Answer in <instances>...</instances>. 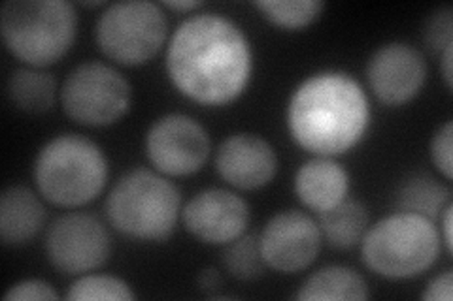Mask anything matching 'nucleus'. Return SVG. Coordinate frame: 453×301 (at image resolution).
<instances>
[{"instance_id":"nucleus-1","label":"nucleus","mask_w":453,"mask_h":301,"mask_svg":"<svg viewBox=\"0 0 453 301\" xmlns=\"http://www.w3.org/2000/svg\"><path fill=\"white\" fill-rule=\"evenodd\" d=\"M255 68L244 28L218 11H196L170 34L165 70L173 87L191 102L223 108L248 91Z\"/></svg>"},{"instance_id":"nucleus-2","label":"nucleus","mask_w":453,"mask_h":301,"mask_svg":"<svg viewBox=\"0 0 453 301\" xmlns=\"http://www.w3.org/2000/svg\"><path fill=\"white\" fill-rule=\"evenodd\" d=\"M372 124V106L361 81L344 70H319L293 89L286 106L291 139L311 156L356 149Z\"/></svg>"},{"instance_id":"nucleus-3","label":"nucleus","mask_w":453,"mask_h":301,"mask_svg":"<svg viewBox=\"0 0 453 301\" xmlns=\"http://www.w3.org/2000/svg\"><path fill=\"white\" fill-rule=\"evenodd\" d=\"M110 177L108 156L88 136L57 134L36 153L33 179L51 206L78 209L103 194Z\"/></svg>"},{"instance_id":"nucleus-4","label":"nucleus","mask_w":453,"mask_h":301,"mask_svg":"<svg viewBox=\"0 0 453 301\" xmlns=\"http://www.w3.org/2000/svg\"><path fill=\"white\" fill-rule=\"evenodd\" d=\"M181 192L170 177L150 168H134L108 192L104 211L113 230L142 243L173 237L181 219Z\"/></svg>"},{"instance_id":"nucleus-5","label":"nucleus","mask_w":453,"mask_h":301,"mask_svg":"<svg viewBox=\"0 0 453 301\" xmlns=\"http://www.w3.org/2000/svg\"><path fill=\"white\" fill-rule=\"evenodd\" d=\"M6 49L31 68H48L73 49L78 11L66 0H10L0 10Z\"/></svg>"},{"instance_id":"nucleus-6","label":"nucleus","mask_w":453,"mask_h":301,"mask_svg":"<svg viewBox=\"0 0 453 301\" xmlns=\"http://www.w3.org/2000/svg\"><path fill=\"white\" fill-rule=\"evenodd\" d=\"M442 251L436 222L404 211H393L368 226L361 241L365 266L389 281L423 275L436 264Z\"/></svg>"},{"instance_id":"nucleus-7","label":"nucleus","mask_w":453,"mask_h":301,"mask_svg":"<svg viewBox=\"0 0 453 301\" xmlns=\"http://www.w3.org/2000/svg\"><path fill=\"white\" fill-rule=\"evenodd\" d=\"M95 40L111 63L127 68L146 64L168 40L165 8L148 0L108 4L96 21Z\"/></svg>"},{"instance_id":"nucleus-8","label":"nucleus","mask_w":453,"mask_h":301,"mask_svg":"<svg viewBox=\"0 0 453 301\" xmlns=\"http://www.w3.org/2000/svg\"><path fill=\"white\" fill-rule=\"evenodd\" d=\"M59 98L70 121L104 128L119 123L129 113L133 87L116 66L88 61L70 70Z\"/></svg>"},{"instance_id":"nucleus-9","label":"nucleus","mask_w":453,"mask_h":301,"mask_svg":"<svg viewBox=\"0 0 453 301\" xmlns=\"http://www.w3.org/2000/svg\"><path fill=\"white\" fill-rule=\"evenodd\" d=\"M46 258L63 275H85L101 269L111 256V236L106 224L89 213H65L46 232Z\"/></svg>"},{"instance_id":"nucleus-10","label":"nucleus","mask_w":453,"mask_h":301,"mask_svg":"<svg viewBox=\"0 0 453 301\" xmlns=\"http://www.w3.org/2000/svg\"><path fill=\"white\" fill-rule=\"evenodd\" d=\"M144 151L159 174L189 177L208 162L211 139L206 128L188 113H166L148 128Z\"/></svg>"},{"instance_id":"nucleus-11","label":"nucleus","mask_w":453,"mask_h":301,"mask_svg":"<svg viewBox=\"0 0 453 301\" xmlns=\"http://www.w3.org/2000/svg\"><path fill=\"white\" fill-rule=\"evenodd\" d=\"M323 237L318 221L306 211L286 209L266 221L259 234V247L268 269L281 275H296L318 260Z\"/></svg>"},{"instance_id":"nucleus-12","label":"nucleus","mask_w":453,"mask_h":301,"mask_svg":"<svg viewBox=\"0 0 453 301\" xmlns=\"http://www.w3.org/2000/svg\"><path fill=\"white\" fill-rule=\"evenodd\" d=\"M368 89L388 108L412 102L427 81V61L406 41H389L378 48L366 63Z\"/></svg>"},{"instance_id":"nucleus-13","label":"nucleus","mask_w":453,"mask_h":301,"mask_svg":"<svg viewBox=\"0 0 453 301\" xmlns=\"http://www.w3.org/2000/svg\"><path fill=\"white\" fill-rule=\"evenodd\" d=\"M251 211L246 199L234 191L211 186L196 192L181 207V222L201 243L225 247L244 236L250 228Z\"/></svg>"},{"instance_id":"nucleus-14","label":"nucleus","mask_w":453,"mask_h":301,"mask_svg":"<svg viewBox=\"0 0 453 301\" xmlns=\"http://www.w3.org/2000/svg\"><path fill=\"white\" fill-rule=\"evenodd\" d=\"M219 177L236 191H261L271 184L280 169L274 146L259 134L236 132L226 136L216 151Z\"/></svg>"},{"instance_id":"nucleus-15","label":"nucleus","mask_w":453,"mask_h":301,"mask_svg":"<svg viewBox=\"0 0 453 301\" xmlns=\"http://www.w3.org/2000/svg\"><path fill=\"white\" fill-rule=\"evenodd\" d=\"M348 169L333 156H311L296 169L293 191L299 202L314 213L327 211L349 194Z\"/></svg>"},{"instance_id":"nucleus-16","label":"nucleus","mask_w":453,"mask_h":301,"mask_svg":"<svg viewBox=\"0 0 453 301\" xmlns=\"http://www.w3.org/2000/svg\"><path fill=\"white\" fill-rule=\"evenodd\" d=\"M42 199L28 186H6L0 196V239L6 247H23L44 230L48 209Z\"/></svg>"},{"instance_id":"nucleus-17","label":"nucleus","mask_w":453,"mask_h":301,"mask_svg":"<svg viewBox=\"0 0 453 301\" xmlns=\"http://www.w3.org/2000/svg\"><path fill=\"white\" fill-rule=\"evenodd\" d=\"M318 226L323 241L334 251H349L361 245L371 226V213L356 198H346L334 207L318 213Z\"/></svg>"},{"instance_id":"nucleus-18","label":"nucleus","mask_w":453,"mask_h":301,"mask_svg":"<svg viewBox=\"0 0 453 301\" xmlns=\"http://www.w3.org/2000/svg\"><path fill=\"white\" fill-rule=\"evenodd\" d=\"M295 297L301 301L368 299L371 297V289H368V284L359 271L348 266L333 264L308 275Z\"/></svg>"},{"instance_id":"nucleus-19","label":"nucleus","mask_w":453,"mask_h":301,"mask_svg":"<svg viewBox=\"0 0 453 301\" xmlns=\"http://www.w3.org/2000/svg\"><path fill=\"white\" fill-rule=\"evenodd\" d=\"M6 94L16 109L40 116L55 106L57 94L61 93L57 89V79L50 71L44 68L21 66L10 74Z\"/></svg>"},{"instance_id":"nucleus-20","label":"nucleus","mask_w":453,"mask_h":301,"mask_svg":"<svg viewBox=\"0 0 453 301\" xmlns=\"http://www.w3.org/2000/svg\"><path fill=\"white\" fill-rule=\"evenodd\" d=\"M448 204H451L449 189L429 174L408 177L395 194V211L416 213L433 222L438 221Z\"/></svg>"},{"instance_id":"nucleus-21","label":"nucleus","mask_w":453,"mask_h":301,"mask_svg":"<svg viewBox=\"0 0 453 301\" xmlns=\"http://www.w3.org/2000/svg\"><path fill=\"white\" fill-rule=\"evenodd\" d=\"M251 6L281 31H303L314 25L325 11L323 0H257Z\"/></svg>"},{"instance_id":"nucleus-22","label":"nucleus","mask_w":453,"mask_h":301,"mask_svg":"<svg viewBox=\"0 0 453 301\" xmlns=\"http://www.w3.org/2000/svg\"><path fill=\"white\" fill-rule=\"evenodd\" d=\"M221 266L226 274L240 282L261 279L268 267L261 254L259 236L246 232L238 239L226 243L221 256Z\"/></svg>"},{"instance_id":"nucleus-23","label":"nucleus","mask_w":453,"mask_h":301,"mask_svg":"<svg viewBox=\"0 0 453 301\" xmlns=\"http://www.w3.org/2000/svg\"><path fill=\"white\" fill-rule=\"evenodd\" d=\"M136 294L131 284L121 277L108 274H85L76 277L68 286L66 299L70 301H88V299H113V301H131Z\"/></svg>"},{"instance_id":"nucleus-24","label":"nucleus","mask_w":453,"mask_h":301,"mask_svg":"<svg viewBox=\"0 0 453 301\" xmlns=\"http://www.w3.org/2000/svg\"><path fill=\"white\" fill-rule=\"evenodd\" d=\"M425 44L433 51L442 53L453 44V10L449 6L438 8L425 23Z\"/></svg>"},{"instance_id":"nucleus-25","label":"nucleus","mask_w":453,"mask_h":301,"mask_svg":"<svg viewBox=\"0 0 453 301\" xmlns=\"http://www.w3.org/2000/svg\"><path fill=\"white\" fill-rule=\"evenodd\" d=\"M451 149H453V123L446 121L434 132V136L431 139V146H429L431 162L438 169V174H441L446 181H451V177H453Z\"/></svg>"},{"instance_id":"nucleus-26","label":"nucleus","mask_w":453,"mask_h":301,"mask_svg":"<svg viewBox=\"0 0 453 301\" xmlns=\"http://www.w3.org/2000/svg\"><path fill=\"white\" fill-rule=\"evenodd\" d=\"M3 297L6 301H28V299L51 301V299H59V294H57V290L48 281L23 279V281L13 282Z\"/></svg>"},{"instance_id":"nucleus-27","label":"nucleus","mask_w":453,"mask_h":301,"mask_svg":"<svg viewBox=\"0 0 453 301\" xmlns=\"http://www.w3.org/2000/svg\"><path fill=\"white\" fill-rule=\"evenodd\" d=\"M421 299L425 301H451L453 299V271L444 269L442 274L434 275L425 290L421 292Z\"/></svg>"},{"instance_id":"nucleus-28","label":"nucleus","mask_w":453,"mask_h":301,"mask_svg":"<svg viewBox=\"0 0 453 301\" xmlns=\"http://www.w3.org/2000/svg\"><path fill=\"white\" fill-rule=\"evenodd\" d=\"M451 219H453V204H448L442 211L441 217L436 221V228H438V236H441L442 241V249L446 251V254L453 252V241H451Z\"/></svg>"},{"instance_id":"nucleus-29","label":"nucleus","mask_w":453,"mask_h":301,"mask_svg":"<svg viewBox=\"0 0 453 301\" xmlns=\"http://www.w3.org/2000/svg\"><path fill=\"white\" fill-rule=\"evenodd\" d=\"M221 284H223V279H221V274H219L216 267H206L196 277V286H198V289H201L203 292L211 294V296H214V292L218 289H221Z\"/></svg>"},{"instance_id":"nucleus-30","label":"nucleus","mask_w":453,"mask_h":301,"mask_svg":"<svg viewBox=\"0 0 453 301\" xmlns=\"http://www.w3.org/2000/svg\"><path fill=\"white\" fill-rule=\"evenodd\" d=\"M441 74H442L446 89L451 91V87H453V44L448 46L441 53Z\"/></svg>"},{"instance_id":"nucleus-31","label":"nucleus","mask_w":453,"mask_h":301,"mask_svg":"<svg viewBox=\"0 0 453 301\" xmlns=\"http://www.w3.org/2000/svg\"><path fill=\"white\" fill-rule=\"evenodd\" d=\"M203 6L204 3H201V0H168L163 4V8L178 11L181 16H191V11H198Z\"/></svg>"},{"instance_id":"nucleus-32","label":"nucleus","mask_w":453,"mask_h":301,"mask_svg":"<svg viewBox=\"0 0 453 301\" xmlns=\"http://www.w3.org/2000/svg\"><path fill=\"white\" fill-rule=\"evenodd\" d=\"M80 6H83V8H106L108 3H104V0H95V3H80Z\"/></svg>"}]
</instances>
